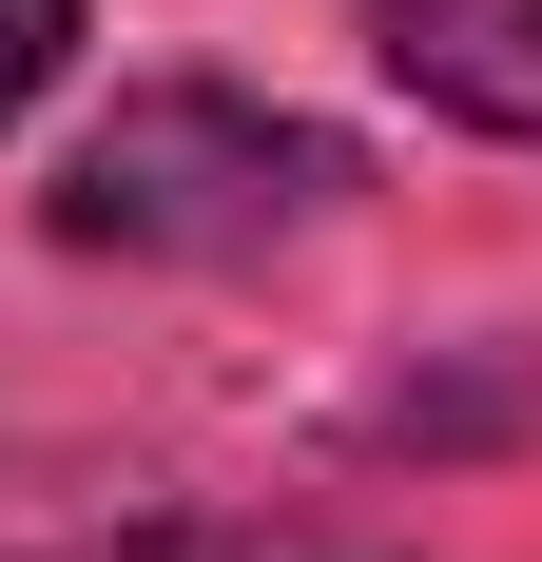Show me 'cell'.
<instances>
[{"label": "cell", "instance_id": "2", "mask_svg": "<svg viewBox=\"0 0 542 562\" xmlns=\"http://www.w3.org/2000/svg\"><path fill=\"white\" fill-rule=\"evenodd\" d=\"M369 40H387V78H407L427 116L523 136V156H542V0H387Z\"/></svg>", "mask_w": 542, "mask_h": 562}, {"label": "cell", "instance_id": "1", "mask_svg": "<svg viewBox=\"0 0 542 562\" xmlns=\"http://www.w3.org/2000/svg\"><path fill=\"white\" fill-rule=\"evenodd\" d=\"M349 156L310 116L233 98V78H156L116 98L78 156H58V252H136V272H214V252H271L291 214H329Z\"/></svg>", "mask_w": 542, "mask_h": 562}, {"label": "cell", "instance_id": "4", "mask_svg": "<svg viewBox=\"0 0 542 562\" xmlns=\"http://www.w3.org/2000/svg\"><path fill=\"white\" fill-rule=\"evenodd\" d=\"M58 58H78V0H0V116H20V98H39V78H58Z\"/></svg>", "mask_w": 542, "mask_h": 562}, {"label": "cell", "instance_id": "3", "mask_svg": "<svg viewBox=\"0 0 542 562\" xmlns=\"http://www.w3.org/2000/svg\"><path fill=\"white\" fill-rule=\"evenodd\" d=\"M78 562H369L329 524H136V543H78Z\"/></svg>", "mask_w": 542, "mask_h": 562}]
</instances>
